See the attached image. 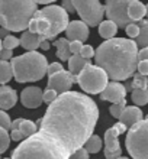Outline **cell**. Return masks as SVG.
Segmentation results:
<instances>
[{
	"instance_id": "6da1fadb",
	"label": "cell",
	"mask_w": 148,
	"mask_h": 159,
	"mask_svg": "<svg viewBox=\"0 0 148 159\" xmlns=\"http://www.w3.org/2000/svg\"><path fill=\"white\" fill-rule=\"evenodd\" d=\"M98 119L99 109L92 97L79 91H67L58 94L48 106L38 126L39 130L63 143L71 155L84 146L93 134Z\"/></svg>"
},
{
	"instance_id": "7a4b0ae2",
	"label": "cell",
	"mask_w": 148,
	"mask_h": 159,
	"mask_svg": "<svg viewBox=\"0 0 148 159\" xmlns=\"http://www.w3.org/2000/svg\"><path fill=\"white\" fill-rule=\"evenodd\" d=\"M138 43L127 38L106 39L94 54L96 65L107 72L112 81H127L138 68Z\"/></svg>"
},
{
	"instance_id": "3957f363",
	"label": "cell",
	"mask_w": 148,
	"mask_h": 159,
	"mask_svg": "<svg viewBox=\"0 0 148 159\" xmlns=\"http://www.w3.org/2000/svg\"><path fill=\"white\" fill-rule=\"evenodd\" d=\"M12 159H70V152L51 134L38 130L17 145Z\"/></svg>"
},
{
	"instance_id": "277c9868",
	"label": "cell",
	"mask_w": 148,
	"mask_h": 159,
	"mask_svg": "<svg viewBox=\"0 0 148 159\" xmlns=\"http://www.w3.org/2000/svg\"><path fill=\"white\" fill-rule=\"evenodd\" d=\"M68 23V12L63 6L48 4L36 10L29 22L28 30L39 35L42 39H54L61 32H65Z\"/></svg>"
},
{
	"instance_id": "5b68a950",
	"label": "cell",
	"mask_w": 148,
	"mask_h": 159,
	"mask_svg": "<svg viewBox=\"0 0 148 159\" xmlns=\"http://www.w3.org/2000/svg\"><path fill=\"white\" fill-rule=\"evenodd\" d=\"M36 10L35 0H0V26L10 32H25Z\"/></svg>"
},
{
	"instance_id": "8992f818",
	"label": "cell",
	"mask_w": 148,
	"mask_h": 159,
	"mask_svg": "<svg viewBox=\"0 0 148 159\" xmlns=\"http://www.w3.org/2000/svg\"><path fill=\"white\" fill-rule=\"evenodd\" d=\"M10 62L13 67V78L17 83H35L42 80L50 65L45 55L36 51H28L12 58Z\"/></svg>"
},
{
	"instance_id": "52a82bcc",
	"label": "cell",
	"mask_w": 148,
	"mask_h": 159,
	"mask_svg": "<svg viewBox=\"0 0 148 159\" xmlns=\"http://www.w3.org/2000/svg\"><path fill=\"white\" fill-rule=\"evenodd\" d=\"M125 146L132 159H148V119H142L129 127Z\"/></svg>"
},
{
	"instance_id": "ba28073f",
	"label": "cell",
	"mask_w": 148,
	"mask_h": 159,
	"mask_svg": "<svg viewBox=\"0 0 148 159\" xmlns=\"http://www.w3.org/2000/svg\"><path fill=\"white\" fill-rule=\"evenodd\" d=\"M109 83L107 72L99 65L89 62L77 75V84L87 94H100Z\"/></svg>"
},
{
	"instance_id": "9c48e42d",
	"label": "cell",
	"mask_w": 148,
	"mask_h": 159,
	"mask_svg": "<svg viewBox=\"0 0 148 159\" xmlns=\"http://www.w3.org/2000/svg\"><path fill=\"white\" fill-rule=\"evenodd\" d=\"M76 12L89 26H99L103 20L105 15V4H102L99 0H71Z\"/></svg>"
},
{
	"instance_id": "30bf717a",
	"label": "cell",
	"mask_w": 148,
	"mask_h": 159,
	"mask_svg": "<svg viewBox=\"0 0 148 159\" xmlns=\"http://www.w3.org/2000/svg\"><path fill=\"white\" fill-rule=\"evenodd\" d=\"M135 0H106L105 2V15L109 20H113L119 28H127L132 23L131 17L128 16V7Z\"/></svg>"
},
{
	"instance_id": "8fae6325",
	"label": "cell",
	"mask_w": 148,
	"mask_h": 159,
	"mask_svg": "<svg viewBox=\"0 0 148 159\" xmlns=\"http://www.w3.org/2000/svg\"><path fill=\"white\" fill-rule=\"evenodd\" d=\"M74 83H77V75H74L70 71L63 70V71H58L55 74L48 75L47 88H52L58 94H63V93L70 91V88L73 87Z\"/></svg>"
},
{
	"instance_id": "7c38bea8",
	"label": "cell",
	"mask_w": 148,
	"mask_h": 159,
	"mask_svg": "<svg viewBox=\"0 0 148 159\" xmlns=\"http://www.w3.org/2000/svg\"><path fill=\"white\" fill-rule=\"evenodd\" d=\"M119 134L121 133L116 130L115 126L105 132V152L103 153L106 159H118L119 156H122V149L118 140Z\"/></svg>"
},
{
	"instance_id": "4fadbf2b",
	"label": "cell",
	"mask_w": 148,
	"mask_h": 159,
	"mask_svg": "<svg viewBox=\"0 0 148 159\" xmlns=\"http://www.w3.org/2000/svg\"><path fill=\"white\" fill-rule=\"evenodd\" d=\"M100 98L103 101H110L112 104L127 101V90H125V85L121 84L119 81H110V83H107L105 90L100 93Z\"/></svg>"
},
{
	"instance_id": "5bb4252c",
	"label": "cell",
	"mask_w": 148,
	"mask_h": 159,
	"mask_svg": "<svg viewBox=\"0 0 148 159\" xmlns=\"http://www.w3.org/2000/svg\"><path fill=\"white\" fill-rule=\"evenodd\" d=\"M21 101L26 109H38L44 103V91L39 87H26L21 93Z\"/></svg>"
},
{
	"instance_id": "9a60e30c",
	"label": "cell",
	"mask_w": 148,
	"mask_h": 159,
	"mask_svg": "<svg viewBox=\"0 0 148 159\" xmlns=\"http://www.w3.org/2000/svg\"><path fill=\"white\" fill-rule=\"evenodd\" d=\"M67 38L70 41H81L84 42L89 39V25L84 20H73L68 23L67 29H65Z\"/></svg>"
},
{
	"instance_id": "2e32d148",
	"label": "cell",
	"mask_w": 148,
	"mask_h": 159,
	"mask_svg": "<svg viewBox=\"0 0 148 159\" xmlns=\"http://www.w3.org/2000/svg\"><path fill=\"white\" fill-rule=\"evenodd\" d=\"M144 114H142V110L138 109V106H127L125 110H123L122 116L119 117V121H122L127 125V127H132L134 125H136L138 121L142 120Z\"/></svg>"
},
{
	"instance_id": "e0dca14e",
	"label": "cell",
	"mask_w": 148,
	"mask_h": 159,
	"mask_svg": "<svg viewBox=\"0 0 148 159\" xmlns=\"http://www.w3.org/2000/svg\"><path fill=\"white\" fill-rule=\"evenodd\" d=\"M17 103V93L9 85H2L0 87V109L9 110Z\"/></svg>"
},
{
	"instance_id": "ac0fdd59",
	"label": "cell",
	"mask_w": 148,
	"mask_h": 159,
	"mask_svg": "<svg viewBox=\"0 0 148 159\" xmlns=\"http://www.w3.org/2000/svg\"><path fill=\"white\" fill-rule=\"evenodd\" d=\"M19 39H21L22 48L26 51H36L39 48V45H41V41H42V38L39 35L34 34L31 30H25Z\"/></svg>"
},
{
	"instance_id": "d6986e66",
	"label": "cell",
	"mask_w": 148,
	"mask_h": 159,
	"mask_svg": "<svg viewBox=\"0 0 148 159\" xmlns=\"http://www.w3.org/2000/svg\"><path fill=\"white\" fill-rule=\"evenodd\" d=\"M54 46L57 49V57L61 61H68L71 58V49H70V39L68 38H60L54 41Z\"/></svg>"
},
{
	"instance_id": "ffe728a7",
	"label": "cell",
	"mask_w": 148,
	"mask_h": 159,
	"mask_svg": "<svg viewBox=\"0 0 148 159\" xmlns=\"http://www.w3.org/2000/svg\"><path fill=\"white\" fill-rule=\"evenodd\" d=\"M128 16L131 17L132 22H136V23H138V22H141L147 16V6L141 3L140 0H135V2L128 7Z\"/></svg>"
},
{
	"instance_id": "44dd1931",
	"label": "cell",
	"mask_w": 148,
	"mask_h": 159,
	"mask_svg": "<svg viewBox=\"0 0 148 159\" xmlns=\"http://www.w3.org/2000/svg\"><path fill=\"white\" fill-rule=\"evenodd\" d=\"M119 26L115 23L113 20H102L99 23V35H100L103 39H112L115 38V35L118 32Z\"/></svg>"
},
{
	"instance_id": "7402d4cb",
	"label": "cell",
	"mask_w": 148,
	"mask_h": 159,
	"mask_svg": "<svg viewBox=\"0 0 148 159\" xmlns=\"http://www.w3.org/2000/svg\"><path fill=\"white\" fill-rule=\"evenodd\" d=\"M89 64V59L83 58L80 54H73L71 58L68 59V71L73 72L74 75H79L81 70Z\"/></svg>"
},
{
	"instance_id": "603a6c76",
	"label": "cell",
	"mask_w": 148,
	"mask_h": 159,
	"mask_svg": "<svg viewBox=\"0 0 148 159\" xmlns=\"http://www.w3.org/2000/svg\"><path fill=\"white\" fill-rule=\"evenodd\" d=\"M13 78V67L10 61L0 59V84L4 85Z\"/></svg>"
},
{
	"instance_id": "cb8c5ba5",
	"label": "cell",
	"mask_w": 148,
	"mask_h": 159,
	"mask_svg": "<svg viewBox=\"0 0 148 159\" xmlns=\"http://www.w3.org/2000/svg\"><path fill=\"white\" fill-rule=\"evenodd\" d=\"M138 48H148V19L140 22V35L136 38Z\"/></svg>"
},
{
	"instance_id": "d4e9b609",
	"label": "cell",
	"mask_w": 148,
	"mask_h": 159,
	"mask_svg": "<svg viewBox=\"0 0 148 159\" xmlns=\"http://www.w3.org/2000/svg\"><path fill=\"white\" fill-rule=\"evenodd\" d=\"M102 143L103 142H102L100 136L92 134V136L87 139V142L84 143V148L89 153H98V152H100V149H102Z\"/></svg>"
},
{
	"instance_id": "484cf974",
	"label": "cell",
	"mask_w": 148,
	"mask_h": 159,
	"mask_svg": "<svg viewBox=\"0 0 148 159\" xmlns=\"http://www.w3.org/2000/svg\"><path fill=\"white\" fill-rule=\"evenodd\" d=\"M132 101L135 106H145L148 103V90H142V88H135L131 93Z\"/></svg>"
},
{
	"instance_id": "4316f807",
	"label": "cell",
	"mask_w": 148,
	"mask_h": 159,
	"mask_svg": "<svg viewBox=\"0 0 148 159\" xmlns=\"http://www.w3.org/2000/svg\"><path fill=\"white\" fill-rule=\"evenodd\" d=\"M19 130L23 133V136H25V139H26V138H29V136H32L34 133L38 132V126L35 125L34 121L26 120V119H22L21 125H19Z\"/></svg>"
},
{
	"instance_id": "83f0119b",
	"label": "cell",
	"mask_w": 148,
	"mask_h": 159,
	"mask_svg": "<svg viewBox=\"0 0 148 159\" xmlns=\"http://www.w3.org/2000/svg\"><path fill=\"white\" fill-rule=\"evenodd\" d=\"M132 88H142V90H148V75L144 74H134L132 78Z\"/></svg>"
},
{
	"instance_id": "f1b7e54d",
	"label": "cell",
	"mask_w": 148,
	"mask_h": 159,
	"mask_svg": "<svg viewBox=\"0 0 148 159\" xmlns=\"http://www.w3.org/2000/svg\"><path fill=\"white\" fill-rule=\"evenodd\" d=\"M10 134L4 127H0V155L6 152L9 149V145H10Z\"/></svg>"
},
{
	"instance_id": "f546056e",
	"label": "cell",
	"mask_w": 148,
	"mask_h": 159,
	"mask_svg": "<svg viewBox=\"0 0 148 159\" xmlns=\"http://www.w3.org/2000/svg\"><path fill=\"white\" fill-rule=\"evenodd\" d=\"M125 107H127V101H122V103H115V104H112L109 107V113L112 114L115 119H119L121 116H122Z\"/></svg>"
},
{
	"instance_id": "4dcf8cb0",
	"label": "cell",
	"mask_w": 148,
	"mask_h": 159,
	"mask_svg": "<svg viewBox=\"0 0 148 159\" xmlns=\"http://www.w3.org/2000/svg\"><path fill=\"white\" fill-rule=\"evenodd\" d=\"M21 45V39H17L13 35H7L6 38H3V48L6 49H15Z\"/></svg>"
},
{
	"instance_id": "1f68e13d",
	"label": "cell",
	"mask_w": 148,
	"mask_h": 159,
	"mask_svg": "<svg viewBox=\"0 0 148 159\" xmlns=\"http://www.w3.org/2000/svg\"><path fill=\"white\" fill-rule=\"evenodd\" d=\"M125 32H127V35L129 38H138V35H140V25L136 22H132V23L127 25Z\"/></svg>"
},
{
	"instance_id": "d6a6232c",
	"label": "cell",
	"mask_w": 148,
	"mask_h": 159,
	"mask_svg": "<svg viewBox=\"0 0 148 159\" xmlns=\"http://www.w3.org/2000/svg\"><path fill=\"white\" fill-rule=\"evenodd\" d=\"M0 127H4L6 130H10L12 127V120L9 117V114L2 109H0Z\"/></svg>"
},
{
	"instance_id": "836d02e7",
	"label": "cell",
	"mask_w": 148,
	"mask_h": 159,
	"mask_svg": "<svg viewBox=\"0 0 148 159\" xmlns=\"http://www.w3.org/2000/svg\"><path fill=\"white\" fill-rule=\"evenodd\" d=\"M57 97H58V93L55 91V90H52V88H47V90L44 91V101H45L47 104H51Z\"/></svg>"
},
{
	"instance_id": "e575fe53",
	"label": "cell",
	"mask_w": 148,
	"mask_h": 159,
	"mask_svg": "<svg viewBox=\"0 0 148 159\" xmlns=\"http://www.w3.org/2000/svg\"><path fill=\"white\" fill-rule=\"evenodd\" d=\"M89 152L86 151V148H80V149H77L76 152H73L71 155H70V159H89Z\"/></svg>"
},
{
	"instance_id": "d590c367",
	"label": "cell",
	"mask_w": 148,
	"mask_h": 159,
	"mask_svg": "<svg viewBox=\"0 0 148 159\" xmlns=\"http://www.w3.org/2000/svg\"><path fill=\"white\" fill-rule=\"evenodd\" d=\"M94 54H96V51L93 49V46L92 45H84L83 46V49H81V52H80V55L86 59H90L92 57H94Z\"/></svg>"
},
{
	"instance_id": "8d00e7d4",
	"label": "cell",
	"mask_w": 148,
	"mask_h": 159,
	"mask_svg": "<svg viewBox=\"0 0 148 159\" xmlns=\"http://www.w3.org/2000/svg\"><path fill=\"white\" fill-rule=\"evenodd\" d=\"M83 42L81 41H70V49H71V54H80L81 49H83Z\"/></svg>"
},
{
	"instance_id": "74e56055",
	"label": "cell",
	"mask_w": 148,
	"mask_h": 159,
	"mask_svg": "<svg viewBox=\"0 0 148 159\" xmlns=\"http://www.w3.org/2000/svg\"><path fill=\"white\" fill-rule=\"evenodd\" d=\"M64 68H63V64L61 62H52L48 65V70H47V74L48 75H51V74H55V72H58V71H63Z\"/></svg>"
},
{
	"instance_id": "f35d334b",
	"label": "cell",
	"mask_w": 148,
	"mask_h": 159,
	"mask_svg": "<svg viewBox=\"0 0 148 159\" xmlns=\"http://www.w3.org/2000/svg\"><path fill=\"white\" fill-rule=\"evenodd\" d=\"M138 72L140 74H144V75H148V59H141L138 61Z\"/></svg>"
},
{
	"instance_id": "ab89813d",
	"label": "cell",
	"mask_w": 148,
	"mask_h": 159,
	"mask_svg": "<svg viewBox=\"0 0 148 159\" xmlns=\"http://www.w3.org/2000/svg\"><path fill=\"white\" fill-rule=\"evenodd\" d=\"M10 138H12V140H15V142H22V140L25 139V136H23V133H22L19 129H12Z\"/></svg>"
},
{
	"instance_id": "60d3db41",
	"label": "cell",
	"mask_w": 148,
	"mask_h": 159,
	"mask_svg": "<svg viewBox=\"0 0 148 159\" xmlns=\"http://www.w3.org/2000/svg\"><path fill=\"white\" fill-rule=\"evenodd\" d=\"M61 6H63V7L65 9L68 13H77V12H76V7H74V4H73L71 0H63Z\"/></svg>"
},
{
	"instance_id": "b9f144b4",
	"label": "cell",
	"mask_w": 148,
	"mask_h": 159,
	"mask_svg": "<svg viewBox=\"0 0 148 159\" xmlns=\"http://www.w3.org/2000/svg\"><path fill=\"white\" fill-rule=\"evenodd\" d=\"M13 58V51L12 49H6L3 48L2 52H0V59H4V61H10Z\"/></svg>"
},
{
	"instance_id": "7bdbcfd3",
	"label": "cell",
	"mask_w": 148,
	"mask_h": 159,
	"mask_svg": "<svg viewBox=\"0 0 148 159\" xmlns=\"http://www.w3.org/2000/svg\"><path fill=\"white\" fill-rule=\"evenodd\" d=\"M115 127H116V130H118L119 133L122 134V133H125V132H127V125H125V123H122V121H118V123H115Z\"/></svg>"
},
{
	"instance_id": "ee69618b",
	"label": "cell",
	"mask_w": 148,
	"mask_h": 159,
	"mask_svg": "<svg viewBox=\"0 0 148 159\" xmlns=\"http://www.w3.org/2000/svg\"><path fill=\"white\" fill-rule=\"evenodd\" d=\"M141 59H148V48H141L138 52V61Z\"/></svg>"
},
{
	"instance_id": "f6af8a7d",
	"label": "cell",
	"mask_w": 148,
	"mask_h": 159,
	"mask_svg": "<svg viewBox=\"0 0 148 159\" xmlns=\"http://www.w3.org/2000/svg\"><path fill=\"white\" fill-rule=\"evenodd\" d=\"M50 46H51V43L48 42V39H42V41H41V45H39V48H41L42 51H48V49H50Z\"/></svg>"
},
{
	"instance_id": "bcb514c9",
	"label": "cell",
	"mask_w": 148,
	"mask_h": 159,
	"mask_svg": "<svg viewBox=\"0 0 148 159\" xmlns=\"http://www.w3.org/2000/svg\"><path fill=\"white\" fill-rule=\"evenodd\" d=\"M21 121H22V119H16V120H13V121H12V127H10V130H12V129H19V125H21Z\"/></svg>"
},
{
	"instance_id": "7dc6e473",
	"label": "cell",
	"mask_w": 148,
	"mask_h": 159,
	"mask_svg": "<svg viewBox=\"0 0 148 159\" xmlns=\"http://www.w3.org/2000/svg\"><path fill=\"white\" fill-rule=\"evenodd\" d=\"M9 32H10V30H7L6 28H2V29H0V36H2V39L6 38V36L9 35Z\"/></svg>"
},
{
	"instance_id": "c3c4849f",
	"label": "cell",
	"mask_w": 148,
	"mask_h": 159,
	"mask_svg": "<svg viewBox=\"0 0 148 159\" xmlns=\"http://www.w3.org/2000/svg\"><path fill=\"white\" fill-rule=\"evenodd\" d=\"M38 4H50V3H54L57 0H35Z\"/></svg>"
},
{
	"instance_id": "681fc988",
	"label": "cell",
	"mask_w": 148,
	"mask_h": 159,
	"mask_svg": "<svg viewBox=\"0 0 148 159\" xmlns=\"http://www.w3.org/2000/svg\"><path fill=\"white\" fill-rule=\"evenodd\" d=\"M125 90H127V93L128 91L132 93V90H134V88H132V81H128V83L125 84Z\"/></svg>"
},
{
	"instance_id": "f907efd6",
	"label": "cell",
	"mask_w": 148,
	"mask_h": 159,
	"mask_svg": "<svg viewBox=\"0 0 148 159\" xmlns=\"http://www.w3.org/2000/svg\"><path fill=\"white\" fill-rule=\"evenodd\" d=\"M2 49H3V39L0 36V52H2Z\"/></svg>"
},
{
	"instance_id": "816d5d0a",
	"label": "cell",
	"mask_w": 148,
	"mask_h": 159,
	"mask_svg": "<svg viewBox=\"0 0 148 159\" xmlns=\"http://www.w3.org/2000/svg\"><path fill=\"white\" fill-rule=\"evenodd\" d=\"M145 6H147V19H148V3L145 4Z\"/></svg>"
},
{
	"instance_id": "f5cc1de1",
	"label": "cell",
	"mask_w": 148,
	"mask_h": 159,
	"mask_svg": "<svg viewBox=\"0 0 148 159\" xmlns=\"http://www.w3.org/2000/svg\"><path fill=\"white\" fill-rule=\"evenodd\" d=\"M118 159H128V158H125V156H119Z\"/></svg>"
},
{
	"instance_id": "db71d44e",
	"label": "cell",
	"mask_w": 148,
	"mask_h": 159,
	"mask_svg": "<svg viewBox=\"0 0 148 159\" xmlns=\"http://www.w3.org/2000/svg\"><path fill=\"white\" fill-rule=\"evenodd\" d=\"M145 119H148V114H147V116H145Z\"/></svg>"
},
{
	"instance_id": "11a10c76",
	"label": "cell",
	"mask_w": 148,
	"mask_h": 159,
	"mask_svg": "<svg viewBox=\"0 0 148 159\" xmlns=\"http://www.w3.org/2000/svg\"><path fill=\"white\" fill-rule=\"evenodd\" d=\"M4 159H12V158H4Z\"/></svg>"
},
{
	"instance_id": "9f6ffc18",
	"label": "cell",
	"mask_w": 148,
	"mask_h": 159,
	"mask_svg": "<svg viewBox=\"0 0 148 159\" xmlns=\"http://www.w3.org/2000/svg\"><path fill=\"white\" fill-rule=\"evenodd\" d=\"M0 159H3V158H2V156H0Z\"/></svg>"
}]
</instances>
